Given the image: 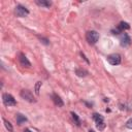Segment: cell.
<instances>
[{
  "instance_id": "1",
  "label": "cell",
  "mask_w": 132,
  "mask_h": 132,
  "mask_svg": "<svg viewBox=\"0 0 132 132\" xmlns=\"http://www.w3.org/2000/svg\"><path fill=\"white\" fill-rule=\"evenodd\" d=\"M86 39H87V41L90 44H95L98 41V39H99V33L96 32V31H94V30L89 31L86 34Z\"/></svg>"
},
{
  "instance_id": "2",
  "label": "cell",
  "mask_w": 132,
  "mask_h": 132,
  "mask_svg": "<svg viewBox=\"0 0 132 132\" xmlns=\"http://www.w3.org/2000/svg\"><path fill=\"white\" fill-rule=\"evenodd\" d=\"M2 100L5 106H14L16 104L15 99L12 97V95L8 94V93H4L2 95Z\"/></svg>"
},
{
  "instance_id": "3",
  "label": "cell",
  "mask_w": 132,
  "mask_h": 132,
  "mask_svg": "<svg viewBox=\"0 0 132 132\" xmlns=\"http://www.w3.org/2000/svg\"><path fill=\"white\" fill-rule=\"evenodd\" d=\"M20 95H21V97H22L23 99H25L26 101H28V102H30V103L36 102V99L34 98L32 92L29 91V90H27V89H26V90H22L21 93H20Z\"/></svg>"
},
{
  "instance_id": "4",
  "label": "cell",
  "mask_w": 132,
  "mask_h": 132,
  "mask_svg": "<svg viewBox=\"0 0 132 132\" xmlns=\"http://www.w3.org/2000/svg\"><path fill=\"white\" fill-rule=\"evenodd\" d=\"M14 12H15L16 16H19V18H25V16H27L29 14V10L25 6H23L21 4H19V5L15 6Z\"/></svg>"
},
{
  "instance_id": "5",
  "label": "cell",
  "mask_w": 132,
  "mask_h": 132,
  "mask_svg": "<svg viewBox=\"0 0 132 132\" xmlns=\"http://www.w3.org/2000/svg\"><path fill=\"white\" fill-rule=\"evenodd\" d=\"M121 61H122V58H121V55L119 54H111L107 56V62L110 65H119L121 64Z\"/></svg>"
},
{
  "instance_id": "6",
  "label": "cell",
  "mask_w": 132,
  "mask_h": 132,
  "mask_svg": "<svg viewBox=\"0 0 132 132\" xmlns=\"http://www.w3.org/2000/svg\"><path fill=\"white\" fill-rule=\"evenodd\" d=\"M120 43L124 47L128 46L131 43V39H130V37H129V35L127 33H123V35L121 36V39H120Z\"/></svg>"
},
{
  "instance_id": "7",
  "label": "cell",
  "mask_w": 132,
  "mask_h": 132,
  "mask_svg": "<svg viewBox=\"0 0 132 132\" xmlns=\"http://www.w3.org/2000/svg\"><path fill=\"white\" fill-rule=\"evenodd\" d=\"M19 60H20V63L22 66H24V67H30L31 66V63L29 62V60L27 59V57L23 53H21L19 55Z\"/></svg>"
},
{
  "instance_id": "8",
  "label": "cell",
  "mask_w": 132,
  "mask_h": 132,
  "mask_svg": "<svg viewBox=\"0 0 132 132\" xmlns=\"http://www.w3.org/2000/svg\"><path fill=\"white\" fill-rule=\"evenodd\" d=\"M52 99H53L54 103H55L57 106L61 107V106H63V105H64L63 100L61 99V97H60L59 95H57V94H53V95H52Z\"/></svg>"
},
{
  "instance_id": "9",
  "label": "cell",
  "mask_w": 132,
  "mask_h": 132,
  "mask_svg": "<svg viewBox=\"0 0 132 132\" xmlns=\"http://www.w3.org/2000/svg\"><path fill=\"white\" fill-rule=\"evenodd\" d=\"M36 2V4L37 5H39V6H42V7H50L51 5H52V2L51 1H48V0H36L35 1Z\"/></svg>"
},
{
  "instance_id": "10",
  "label": "cell",
  "mask_w": 132,
  "mask_h": 132,
  "mask_svg": "<svg viewBox=\"0 0 132 132\" xmlns=\"http://www.w3.org/2000/svg\"><path fill=\"white\" fill-rule=\"evenodd\" d=\"M117 28H118L121 32H123V31H125V30L130 29V26H129V24H128V23H126V22H121Z\"/></svg>"
},
{
  "instance_id": "11",
  "label": "cell",
  "mask_w": 132,
  "mask_h": 132,
  "mask_svg": "<svg viewBox=\"0 0 132 132\" xmlns=\"http://www.w3.org/2000/svg\"><path fill=\"white\" fill-rule=\"evenodd\" d=\"M15 120H16V123H18L19 125H22L23 123L27 122V118H26L25 116L21 114V113H18V114H16V117H15Z\"/></svg>"
},
{
  "instance_id": "12",
  "label": "cell",
  "mask_w": 132,
  "mask_h": 132,
  "mask_svg": "<svg viewBox=\"0 0 132 132\" xmlns=\"http://www.w3.org/2000/svg\"><path fill=\"white\" fill-rule=\"evenodd\" d=\"M93 119L96 122V124H100V123H103L104 122L103 117L101 114H99V113H93Z\"/></svg>"
},
{
  "instance_id": "13",
  "label": "cell",
  "mask_w": 132,
  "mask_h": 132,
  "mask_svg": "<svg viewBox=\"0 0 132 132\" xmlns=\"http://www.w3.org/2000/svg\"><path fill=\"white\" fill-rule=\"evenodd\" d=\"M75 73H76L78 76H80V77H84V76H87V75H88V71L85 70V69H82V68H77V69L75 70Z\"/></svg>"
},
{
  "instance_id": "14",
  "label": "cell",
  "mask_w": 132,
  "mask_h": 132,
  "mask_svg": "<svg viewBox=\"0 0 132 132\" xmlns=\"http://www.w3.org/2000/svg\"><path fill=\"white\" fill-rule=\"evenodd\" d=\"M71 116H72V119H73V121H74L75 125H76V126H80V120H79L78 116H77L76 113H74L73 111L71 112Z\"/></svg>"
},
{
  "instance_id": "15",
  "label": "cell",
  "mask_w": 132,
  "mask_h": 132,
  "mask_svg": "<svg viewBox=\"0 0 132 132\" xmlns=\"http://www.w3.org/2000/svg\"><path fill=\"white\" fill-rule=\"evenodd\" d=\"M3 122H4V125H5V128L9 131V132H12L13 131V128H12V126H11V124H10V122H8L7 120H3Z\"/></svg>"
},
{
  "instance_id": "16",
  "label": "cell",
  "mask_w": 132,
  "mask_h": 132,
  "mask_svg": "<svg viewBox=\"0 0 132 132\" xmlns=\"http://www.w3.org/2000/svg\"><path fill=\"white\" fill-rule=\"evenodd\" d=\"M41 85H42L41 81H37V82H36V85H35V94H36V95H39V90H40Z\"/></svg>"
},
{
  "instance_id": "17",
  "label": "cell",
  "mask_w": 132,
  "mask_h": 132,
  "mask_svg": "<svg viewBox=\"0 0 132 132\" xmlns=\"http://www.w3.org/2000/svg\"><path fill=\"white\" fill-rule=\"evenodd\" d=\"M96 127H97V129L99 130V131H102L104 128H105V123L103 122V123H100V124H97L96 125Z\"/></svg>"
},
{
  "instance_id": "18",
  "label": "cell",
  "mask_w": 132,
  "mask_h": 132,
  "mask_svg": "<svg viewBox=\"0 0 132 132\" xmlns=\"http://www.w3.org/2000/svg\"><path fill=\"white\" fill-rule=\"evenodd\" d=\"M126 127L129 128V129H132V119H129V120L126 122Z\"/></svg>"
},
{
  "instance_id": "19",
  "label": "cell",
  "mask_w": 132,
  "mask_h": 132,
  "mask_svg": "<svg viewBox=\"0 0 132 132\" xmlns=\"http://www.w3.org/2000/svg\"><path fill=\"white\" fill-rule=\"evenodd\" d=\"M40 40H41V42H42V43H44V44H48V43H50V42H48V40H47V39H45V38L40 37Z\"/></svg>"
},
{
  "instance_id": "20",
  "label": "cell",
  "mask_w": 132,
  "mask_h": 132,
  "mask_svg": "<svg viewBox=\"0 0 132 132\" xmlns=\"http://www.w3.org/2000/svg\"><path fill=\"white\" fill-rule=\"evenodd\" d=\"M80 56H81V57H82V58H84V59H85V61H86V62H87V63H88V64H89V63H90V62H89V60H88V59H87V58H86V56H85V55H84V54H82V53H80Z\"/></svg>"
},
{
  "instance_id": "21",
  "label": "cell",
  "mask_w": 132,
  "mask_h": 132,
  "mask_svg": "<svg viewBox=\"0 0 132 132\" xmlns=\"http://www.w3.org/2000/svg\"><path fill=\"white\" fill-rule=\"evenodd\" d=\"M24 132H31V131H30V130H29V129H28V128H26V129H25V130H24Z\"/></svg>"
},
{
  "instance_id": "22",
  "label": "cell",
  "mask_w": 132,
  "mask_h": 132,
  "mask_svg": "<svg viewBox=\"0 0 132 132\" xmlns=\"http://www.w3.org/2000/svg\"><path fill=\"white\" fill-rule=\"evenodd\" d=\"M89 132H94V131H93V130H90V131H89Z\"/></svg>"
}]
</instances>
